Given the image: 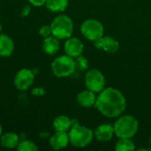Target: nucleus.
I'll return each mask as SVG.
<instances>
[{"mask_svg": "<svg viewBox=\"0 0 151 151\" xmlns=\"http://www.w3.org/2000/svg\"><path fill=\"white\" fill-rule=\"evenodd\" d=\"M70 143L69 135L67 132L56 131V133L50 139V145L55 150L65 149Z\"/></svg>", "mask_w": 151, "mask_h": 151, "instance_id": "9b49d317", "label": "nucleus"}, {"mask_svg": "<svg viewBox=\"0 0 151 151\" xmlns=\"http://www.w3.org/2000/svg\"><path fill=\"white\" fill-rule=\"evenodd\" d=\"M70 143L76 148H84L90 144L94 138V132L80 124L72 127L68 131Z\"/></svg>", "mask_w": 151, "mask_h": 151, "instance_id": "7ed1b4c3", "label": "nucleus"}, {"mask_svg": "<svg viewBox=\"0 0 151 151\" xmlns=\"http://www.w3.org/2000/svg\"><path fill=\"white\" fill-rule=\"evenodd\" d=\"M14 51L13 40L6 35L0 34V57H10Z\"/></svg>", "mask_w": 151, "mask_h": 151, "instance_id": "4468645a", "label": "nucleus"}, {"mask_svg": "<svg viewBox=\"0 0 151 151\" xmlns=\"http://www.w3.org/2000/svg\"><path fill=\"white\" fill-rule=\"evenodd\" d=\"M81 32L85 38L89 41L96 42L104 36V27L103 24L95 19H88L83 21L81 26Z\"/></svg>", "mask_w": 151, "mask_h": 151, "instance_id": "423d86ee", "label": "nucleus"}, {"mask_svg": "<svg viewBox=\"0 0 151 151\" xmlns=\"http://www.w3.org/2000/svg\"><path fill=\"white\" fill-rule=\"evenodd\" d=\"M2 133H3V128H2V126H1V124H0V137H1V135H2Z\"/></svg>", "mask_w": 151, "mask_h": 151, "instance_id": "a878e982", "label": "nucleus"}, {"mask_svg": "<svg viewBox=\"0 0 151 151\" xmlns=\"http://www.w3.org/2000/svg\"><path fill=\"white\" fill-rule=\"evenodd\" d=\"M53 127L55 131L68 132L72 127V119L65 115L58 116L53 121Z\"/></svg>", "mask_w": 151, "mask_h": 151, "instance_id": "f3484780", "label": "nucleus"}, {"mask_svg": "<svg viewBox=\"0 0 151 151\" xmlns=\"http://www.w3.org/2000/svg\"><path fill=\"white\" fill-rule=\"evenodd\" d=\"M96 107L107 118L119 117L125 111L127 100L121 91L115 88H104L96 96Z\"/></svg>", "mask_w": 151, "mask_h": 151, "instance_id": "f257e3e1", "label": "nucleus"}, {"mask_svg": "<svg viewBox=\"0 0 151 151\" xmlns=\"http://www.w3.org/2000/svg\"><path fill=\"white\" fill-rule=\"evenodd\" d=\"M115 150L117 151H133L135 150V145L130 138H119L116 143Z\"/></svg>", "mask_w": 151, "mask_h": 151, "instance_id": "6ab92c4d", "label": "nucleus"}, {"mask_svg": "<svg viewBox=\"0 0 151 151\" xmlns=\"http://www.w3.org/2000/svg\"><path fill=\"white\" fill-rule=\"evenodd\" d=\"M1 31H2V24L0 22V34H1Z\"/></svg>", "mask_w": 151, "mask_h": 151, "instance_id": "bb28decb", "label": "nucleus"}, {"mask_svg": "<svg viewBox=\"0 0 151 151\" xmlns=\"http://www.w3.org/2000/svg\"><path fill=\"white\" fill-rule=\"evenodd\" d=\"M30 11H31V7H30L29 5H26V6L23 8V10H22V12H21L22 16H23V17H27V16L30 13Z\"/></svg>", "mask_w": 151, "mask_h": 151, "instance_id": "393cba45", "label": "nucleus"}, {"mask_svg": "<svg viewBox=\"0 0 151 151\" xmlns=\"http://www.w3.org/2000/svg\"><path fill=\"white\" fill-rule=\"evenodd\" d=\"M114 133L119 138H132L139 129V122L132 115H124L118 119L114 126Z\"/></svg>", "mask_w": 151, "mask_h": 151, "instance_id": "f03ea898", "label": "nucleus"}, {"mask_svg": "<svg viewBox=\"0 0 151 151\" xmlns=\"http://www.w3.org/2000/svg\"><path fill=\"white\" fill-rule=\"evenodd\" d=\"M60 48L59 39L55 37L54 35H50L44 38L42 42V50L48 55L56 54Z\"/></svg>", "mask_w": 151, "mask_h": 151, "instance_id": "2eb2a0df", "label": "nucleus"}, {"mask_svg": "<svg viewBox=\"0 0 151 151\" xmlns=\"http://www.w3.org/2000/svg\"><path fill=\"white\" fill-rule=\"evenodd\" d=\"M35 81V73L27 68L20 69L14 76V86L20 91L27 90L33 85Z\"/></svg>", "mask_w": 151, "mask_h": 151, "instance_id": "6e6552de", "label": "nucleus"}, {"mask_svg": "<svg viewBox=\"0 0 151 151\" xmlns=\"http://www.w3.org/2000/svg\"><path fill=\"white\" fill-rule=\"evenodd\" d=\"M94 42L97 49L104 50L109 53H115L119 49V42L111 36H102Z\"/></svg>", "mask_w": 151, "mask_h": 151, "instance_id": "9d476101", "label": "nucleus"}, {"mask_svg": "<svg viewBox=\"0 0 151 151\" xmlns=\"http://www.w3.org/2000/svg\"><path fill=\"white\" fill-rule=\"evenodd\" d=\"M85 86L87 89L94 93H100L105 88V78L98 69H91L85 75Z\"/></svg>", "mask_w": 151, "mask_h": 151, "instance_id": "0eeeda50", "label": "nucleus"}, {"mask_svg": "<svg viewBox=\"0 0 151 151\" xmlns=\"http://www.w3.org/2000/svg\"><path fill=\"white\" fill-rule=\"evenodd\" d=\"M74 60H75L76 69L78 68V69H80L81 71H84V70H86L88 68V59L84 56L81 55V56L75 58Z\"/></svg>", "mask_w": 151, "mask_h": 151, "instance_id": "412c9836", "label": "nucleus"}, {"mask_svg": "<svg viewBox=\"0 0 151 151\" xmlns=\"http://www.w3.org/2000/svg\"><path fill=\"white\" fill-rule=\"evenodd\" d=\"M52 35L59 40L67 39L73 32V22L67 15H58L50 23Z\"/></svg>", "mask_w": 151, "mask_h": 151, "instance_id": "20e7f679", "label": "nucleus"}, {"mask_svg": "<svg viewBox=\"0 0 151 151\" xmlns=\"http://www.w3.org/2000/svg\"><path fill=\"white\" fill-rule=\"evenodd\" d=\"M64 50L66 55L75 58L82 55L84 45L79 38L71 36L66 39L65 45H64Z\"/></svg>", "mask_w": 151, "mask_h": 151, "instance_id": "1a4fd4ad", "label": "nucleus"}, {"mask_svg": "<svg viewBox=\"0 0 151 151\" xmlns=\"http://www.w3.org/2000/svg\"><path fill=\"white\" fill-rule=\"evenodd\" d=\"M39 34L41 36L46 38L50 35H52V32H51V27H50V25H44L42 26L40 30H39Z\"/></svg>", "mask_w": 151, "mask_h": 151, "instance_id": "4be33fe9", "label": "nucleus"}, {"mask_svg": "<svg viewBox=\"0 0 151 151\" xmlns=\"http://www.w3.org/2000/svg\"><path fill=\"white\" fill-rule=\"evenodd\" d=\"M19 142V138L15 133H6L0 137V143L5 149H15Z\"/></svg>", "mask_w": 151, "mask_h": 151, "instance_id": "dca6fc26", "label": "nucleus"}, {"mask_svg": "<svg viewBox=\"0 0 151 151\" xmlns=\"http://www.w3.org/2000/svg\"><path fill=\"white\" fill-rule=\"evenodd\" d=\"M32 94L34 96H43L45 94V90L41 87H37L32 90Z\"/></svg>", "mask_w": 151, "mask_h": 151, "instance_id": "5701e85b", "label": "nucleus"}, {"mask_svg": "<svg viewBox=\"0 0 151 151\" xmlns=\"http://www.w3.org/2000/svg\"><path fill=\"white\" fill-rule=\"evenodd\" d=\"M76 70L75 60L68 55L58 57L51 63V71L58 78H65L72 75Z\"/></svg>", "mask_w": 151, "mask_h": 151, "instance_id": "39448f33", "label": "nucleus"}, {"mask_svg": "<svg viewBox=\"0 0 151 151\" xmlns=\"http://www.w3.org/2000/svg\"><path fill=\"white\" fill-rule=\"evenodd\" d=\"M47 0H28V2L34 5V6H36V7H40V6H42L45 4Z\"/></svg>", "mask_w": 151, "mask_h": 151, "instance_id": "b1692460", "label": "nucleus"}, {"mask_svg": "<svg viewBox=\"0 0 151 151\" xmlns=\"http://www.w3.org/2000/svg\"><path fill=\"white\" fill-rule=\"evenodd\" d=\"M150 142H151V138H150Z\"/></svg>", "mask_w": 151, "mask_h": 151, "instance_id": "cd10ccee", "label": "nucleus"}, {"mask_svg": "<svg viewBox=\"0 0 151 151\" xmlns=\"http://www.w3.org/2000/svg\"><path fill=\"white\" fill-rule=\"evenodd\" d=\"M46 7L52 12H63L68 6V0H47Z\"/></svg>", "mask_w": 151, "mask_h": 151, "instance_id": "a211bd4d", "label": "nucleus"}, {"mask_svg": "<svg viewBox=\"0 0 151 151\" xmlns=\"http://www.w3.org/2000/svg\"><path fill=\"white\" fill-rule=\"evenodd\" d=\"M114 133V127L108 124H104L99 126L94 132V136L99 142H109L111 140Z\"/></svg>", "mask_w": 151, "mask_h": 151, "instance_id": "f8f14e48", "label": "nucleus"}, {"mask_svg": "<svg viewBox=\"0 0 151 151\" xmlns=\"http://www.w3.org/2000/svg\"><path fill=\"white\" fill-rule=\"evenodd\" d=\"M17 150L18 151H37L38 147L37 145L33 142L32 141L28 140H24L20 141L17 146Z\"/></svg>", "mask_w": 151, "mask_h": 151, "instance_id": "aec40b11", "label": "nucleus"}, {"mask_svg": "<svg viewBox=\"0 0 151 151\" xmlns=\"http://www.w3.org/2000/svg\"><path fill=\"white\" fill-rule=\"evenodd\" d=\"M95 94L96 93H94L93 91H91L89 89L83 90V91L80 92L77 96L78 104L81 106L86 107V108L94 106L96 104V96Z\"/></svg>", "mask_w": 151, "mask_h": 151, "instance_id": "ddd939ff", "label": "nucleus"}]
</instances>
